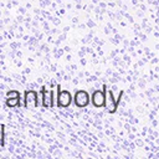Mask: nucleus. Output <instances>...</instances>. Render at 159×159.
Returning <instances> with one entry per match:
<instances>
[{
	"mask_svg": "<svg viewBox=\"0 0 159 159\" xmlns=\"http://www.w3.org/2000/svg\"><path fill=\"white\" fill-rule=\"evenodd\" d=\"M0 147H5V124H0Z\"/></svg>",
	"mask_w": 159,
	"mask_h": 159,
	"instance_id": "obj_8",
	"label": "nucleus"
},
{
	"mask_svg": "<svg viewBox=\"0 0 159 159\" xmlns=\"http://www.w3.org/2000/svg\"><path fill=\"white\" fill-rule=\"evenodd\" d=\"M21 102H22V98L17 89H10L6 92V99H5L6 107H9V108L20 107V106H22Z\"/></svg>",
	"mask_w": 159,
	"mask_h": 159,
	"instance_id": "obj_3",
	"label": "nucleus"
},
{
	"mask_svg": "<svg viewBox=\"0 0 159 159\" xmlns=\"http://www.w3.org/2000/svg\"><path fill=\"white\" fill-rule=\"evenodd\" d=\"M117 106H118V102L114 101L112 91H107V97H106V107H107V111L109 113H113V112H116Z\"/></svg>",
	"mask_w": 159,
	"mask_h": 159,
	"instance_id": "obj_7",
	"label": "nucleus"
},
{
	"mask_svg": "<svg viewBox=\"0 0 159 159\" xmlns=\"http://www.w3.org/2000/svg\"><path fill=\"white\" fill-rule=\"evenodd\" d=\"M39 94L41 96V106L43 108H51V94H50V89H46V87L42 86L41 89L39 91Z\"/></svg>",
	"mask_w": 159,
	"mask_h": 159,
	"instance_id": "obj_6",
	"label": "nucleus"
},
{
	"mask_svg": "<svg viewBox=\"0 0 159 159\" xmlns=\"http://www.w3.org/2000/svg\"><path fill=\"white\" fill-rule=\"evenodd\" d=\"M104 91H94L92 93L91 101L93 103L94 107H102L106 104V94H107V87H103Z\"/></svg>",
	"mask_w": 159,
	"mask_h": 159,
	"instance_id": "obj_5",
	"label": "nucleus"
},
{
	"mask_svg": "<svg viewBox=\"0 0 159 159\" xmlns=\"http://www.w3.org/2000/svg\"><path fill=\"white\" fill-rule=\"evenodd\" d=\"M56 106L60 107V108H67L71 106L72 101H73V97L71 94L70 91L67 89H62L60 84L56 86Z\"/></svg>",
	"mask_w": 159,
	"mask_h": 159,
	"instance_id": "obj_1",
	"label": "nucleus"
},
{
	"mask_svg": "<svg viewBox=\"0 0 159 159\" xmlns=\"http://www.w3.org/2000/svg\"><path fill=\"white\" fill-rule=\"evenodd\" d=\"M73 102H75V104H76L77 107L83 108V107L88 106V103H89V94H88L86 91L80 89V91H77V92L75 93V96H73Z\"/></svg>",
	"mask_w": 159,
	"mask_h": 159,
	"instance_id": "obj_4",
	"label": "nucleus"
},
{
	"mask_svg": "<svg viewBox=\"0 0 159 159\" xmlns=\"http://www.w3.org/2000/svg\"><path fill=\"white\" fill-rule=\"evenodd\" d=\"M39 92L35 89H26L24 92V97H22V107L27 108L29 104H34L35 108H37L40 106V101H39Z\"/></svg>",
	"mask_w": 159,
	"mask_h": 159,
	"instance_id": "obj_2",
	"label": "nucleus"
}]
</instances>
